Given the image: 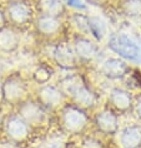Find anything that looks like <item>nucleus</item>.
<instances>
[{
    "label": "nucleus",
    "instance_id": "obj_1",
    "mask_svg": "<svg viewBox=\"0 0 141 148\" xmlns=\"http://www.w3.org/2000/svg\"><path fill=\"white\" fill-rule=\"evenodd\" d=\"M90 123L87 112L73 103L64 104L60 108V125L62 131L71 136H79L85 132Z\"/></svg>",
    "mask_w": 141,
    "mask_h": 148
},
{
    "label": "nucleus",
    "instance_id": "obj_2",
    "mask_svg": "<svg viewBox=\"0 0 141 148\" xmlns=\"http://www.w3.org/2000/svg\"><path fill=\"white\" fill-rule=\"evenodd\" d=\"M28 86L20 73L6 75L0 86V97L4 104L18 107L26 99Z\"/></svg>",
    "mask_w": 141,
    "mask_h": 148
},
{
    "label": "nucleus",
    "instance_id": "obj_3",
    "mask_svg": "<svg viewBox=\"0 0 141 148\" xmlns=\"http://www.w3.org/2000/svg\"><path fill=\"white\" fill-rule=\"evenodd\" d=\"M6 21L16 30H24L34 21V9L25 0H10L4 9Z\"/></svg>",
    "mask_w": 141,
    "mask_h": 148
},
{
    "label": "nucleus",
    "instance_id": "obj_4",
    "mask_svg": "<svg viewBox=\"0 0 141 148\" xmlns=\"http://www.w3.org/2000/svg\"><path fill=\"white\" fill-rule=\"evenodd\" d=\"M107 47L124 60L141 63V47L124 33L111 34L107 40Z\"/></svg>",
    "mask_w": 141,
    "mask_h": 148
},
{
    "label": "nucleus",
    "instance_id": "obj_5",
    "mask_svg": "<svg viewBox=\"0 0 141 148\" xmlns=\"http://www.w3.org/2000/svg\"><path fill=\"white\" fill-rule=\"evenodd\" d=\"M66 97L70 98L73 104H75L85 110L91 109L98 104V95L92 92L84 82L80 79H71L69 86L61 89Z\"/></svg>",
    "mask_w": 141,
    "mask_h": 148
},
{
    "label": "nucleus",
    "instance_id": "obj_6",
    "mask_svg": "<svg viewBox=\"0 0 141 148\" xmlns=\"http://www.w3.org/2000/svg\"><path fill=\"white\" fill-rule=\"evenodd\" d=\"M4 132L10 142L15 144H23L30 137L31 127L18 113L5 116Z\"/></svg>",
    "mask_w": 141,
    "mask_h": 148
},
{
    "label": "nucleus",
    "instance_id": "obj_7",
    "mask_svg": "<svg viewBox=\"0 0 141 148\" xmlns=\"http://www.w3.org/2000/svg\"><path fill=\"white\" fill-rule=\"evenodd\" d=\"M35 101L46 110H56L60 109L65 104L66 95L60 88L51 86V84H44L40 86L36 90Z\"/></svg>",
    "mask_w": 141,
    "mask_h": 148
},
{
    "label": "nucleus",
    "instance_id": "obj_8",
    "mask_svg": "<svg viewBox=\"0 0 141 148\" xmlns=\"http://www.w3.org/2000/svg\"><path fill=\"white\" fill-rule=\"evenodd\" d=\"M18 114L30 127H40L46 122V110L35 99H25L18 106Z\"/></svg>",
    "mask_w": 141,
    "mask_h": 148
},
{
    "label": "nucleus",
    "instance_id": "obj_9",
    "mask_svg": "<svg viewBox=\"0 0 141 148\" xmlns=\"http://www.w3.org/2000/svg\"><path fill=\"white\" fill-rule=\"evenodd\" d=\"M94 125L96 131L104 136H115L119 132V114L106 107L95 114Z\"/></svg>",
    "mask_w": 141,
    "mask_h": 148
},
{
    "label": "nucleus",
    "instance_id": "obj_10",
    "mask_svg": "<svg viewBox=\"0 0 141 148\" xmlns=\"http://www.w3.org/2000/svg\"><path fill=\"white\" fill-rule=\"evenodd\" d=\"M53 60L59 68L64 70H75L79 68L80 63L73 47L69 43H59L54 47Z\"/></svg>",
    "mask_w": 141,
    "mask_h": 148
},
{
    "label": "nucleus",
    "instance_id": "obj_11",
    "mask_svg": "<svg viewBox=\"0 0 141 148\" xmlns=\"http://www.w3.org/2000/svg\"><path fill=\"white\" fill-rule=\"evenodd\" d=\"M71 47L74 51H75L77 59L84 63L91 62L98 55V51H99V47L96 42L91 40L87 35L79 34V33L74 34Z\"/></svg>",
    "mask_w": 141,
    "mask_h": 148
},
{
    "label": "nucleus",
    "instance_id": "obj_12",
    "mask_svg": "<svg viewBox=\"0 0 141 148\" xmlns=\"http://www.w3.org/2000/svg\"><path fill=\"white\" fill-rule=\"evenodd\" d=\"M135 98L131 92L122 89V88H113L109 93V104L110 108L117 114H127L134 110Z\"/></svg>",
    "mask_w": 141,
    "mask_h": 148
},
{
    "label": "nucleus",
    "instance_id": "obj_13",
    "mask_svg": "<svg viewBox=\"0 0 141 148\" xmlns=\"http://www.w3.org/2000/svg\"><path fill=\"white\" fill-rule=\"evenodd\" d=\"M36 34L45 39L56 38L62 32V21L60 18L47 16V15H38L33 21Z\"/></svg>",
    "mask_w": 141,
    "mask_h": 148
},
{
    "label": "nucleus",
    "instance_id": "obj_14",
    "mask_svg": "<svg viewBox=\"0 0 141 148\" xmlns=\"http://www.w3.org/2000/svg\"><path fill=\"white\" fill-rule=\"evenodd\" d=\"M129 65L121 58H107L100 66V74L109 80H120L129 73Z\"/></svg>",
    "mask_w": 141,
    "mask_h": 148
},
{
    "label": "nucleus",
    "instance_id": "obj_15",
    "mask_svg": "<svg viewBox=\"0 0 141 148\" xmlns=\"http://www.w3.org/2000/svg\"><path fill=\"white\" fill-rule=\"evenodd\" d=\"M21 38L19 30L14 29L10 25H5L0 29V53L12 54L19 49Z\"/></svg>",
    "mask_w": 141,
    "mask_h": 148
},
{
    "label": "nucleus",
    "instance_id": "obj_16",
    "mask_svg": "<svg viewBox=\"0 0 141 148\" xmlns=\"http://www.w3.org/2000/svg\"><path fill=\"white\" fill-rule=\"evenodd\" d=\"M122 148H141V127L130 124L121 129L119 138Z\"/></svg>",
    "mask_w": 141,
    "mask_h": 148
},
{
    "label": "nucleus",
    "instance_id": "obj_17",
    "mask_svg": "<svg viewBox=\"0 0 141 148\" xmlns=\"http://www.w3.org/2000/svg\"><path fill=\"white\" fill-rule=\"evenodd\" d=\"M35 9L39 15L61 18L66 12L62 0H36Z\"/></svg>",
    "mask_w": 141,
    "mask_h": 148
},
{
    "label": "nucleus",
    "instance_id": "obj_18",
    "mask_svg": "<svg viewBox=\"0 0 141 148\" xmlns=\"http://www.w3.org/2000/svg\"><path fill=\"white\" fill-rule=\"evenodd\" d=\"M89 34L96 43H101L107 35V25L100 16H87Z\"/></svg>",
    "mask_w": 141,
    "mask_h": 148
},
{
    "label": "nucleus",
    "instance_id": "obj_19",
    "mask_svg": "<svg viewBox=\"0 0 141 148\" xmlns=\"http://www.w3.org/2000/svg\"><path fill=\"white\" fill-rule=\"evenodd\" d=\"M120 10L125 16L130 19H140L141 18V0H122Z\"/></svg>",
    "mask_w": 141,
    "mask_h": 148
},
{
    "label": "nucleus",
    "instance_id": "obj_20",
    "mask_svg": "<svg viewBox=\"0 0 141 148\" xmlns=\"http://www.w3.org/2000/svg\"><path fill=\"white\" fill-rule=\"evenodd\" d=\"M53 75H54V69L50 65L39 64L33 72V80L39 86H44V84H49Z\"/></svg>",
    "mask_w": 141,
    "mask_h": 148
},
{
    "label": "nucleus",
    "instance_id": "obj_21",
    "mask_svg": "<svg viewBox=\"0 0 141 148\" xmlns=\"http://www.w3.org/2000/svg\"><path fill=\"white\" fill-rule=\"evenodd\" d=\"M73 24L74 27L77 29V33L79 34H84V35H87L89 34V28H87V16L84 15L81 13H77V14H74L73 18Z\"/></svg>",
    "mask_w": 141,
    "mask_h": 148
},
{
    "label": "nucleus",
    "instance_id": "obj_22",
    "mask_svg": "<svg viewBox=\"0 0 141 148\" xmlns=\"http://www.w3.org/2000/svg\"><path fill=\"white\" fill-rule=\"evenodd\" d=\"M79 148H104L102 143L94 137H85L79 143Z\"/></svg>",
    "mask_w": 141,
    "mask_h": 148
},
{
    "label": "nucleus",
    "instance_id": "obj_23",
    "mask_svg": "<svg viewBox=\"0 0 141 148\" xmlns=\"http://www.w3.org/2000/svg\"><path fill=\"white\" fill-rule=\"evenodd\" d=\"M62 3L73 9H77V10H86L87 9L86 4H85L83 0H62Z\"/></svg>",
    "mask_w": 141,
    "mask_h": 148
},
{
    "label": "nucleus",
    "instance_id": "obj_24",
    "mask_svg": "<svg viewBox=\"0 0 141 148\" xmlns=\"http://www.w3.org/2000/svg\"><path fill=\"white\" fill-rule=\"evenodd\" d=\"M134 110H135L137 118L141 121V95L135 99V103H134Z\"/></svg>",
    "mask_w": 141,
    "mask_h": 148
},
{
    "label": "nucleus",
    "instance_id": "obj_25",
    "mask_svg": "<svg viewBox=\"0 0 141 148\" xmlns=\"http://www.w3.org/2000/svg\"><path fill=\"white\" fill-rule=\"evenodd\" d=\"M8 25V21H6V16H5V13L3 9H0V29L3 27Z\"/></svg>",
    "mask_w": 141,
    "mask_h": 148
},
{
    "label": "nucleus",
    "instance_id": "obj_26",
    "mask_svg": "<svg viewBox=\"0 0 141 148\" xmlns=\"http://www.w3.org/2000/svg\"><path fill=\"white\" fill-rule=\"evenodd\" d=\"M4 122H5V116L3 113V110L0 109V132L4 131Z\"/></svg>",
    "mask_w": 141,
    "mask_h": 148
}]
</instances>
